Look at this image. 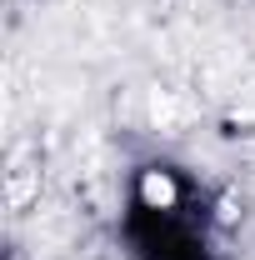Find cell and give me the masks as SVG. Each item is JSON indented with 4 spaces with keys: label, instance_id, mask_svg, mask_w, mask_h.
Returning a JSON list of instances; mask_svg holds the SVG:
<instances>
[{
    "label": "cell",
    "instance_id": "2",
    "mask_svg": "<svg viewBox=\"0 0 255 260\" xmlns=\"http://www.w3.org/2000/svg\"><path fill=\"white\" fill-rule=\"evenodd\" d=\"M35 195H40V155L35 150H10V160H5V205L20 215Z\"/></svg>",
    "mask_w": 255,
    "mask_h": 260
},
{
    "label": "cell",
    "instance_id": "1",
    "mask_svg": "<svg viewBox=\"0 0 255 260\" xmlns=\"http://www.w3.org/2000/svg\"><path fill=\"white\" fill-rule=\"evenodd\" d=\"M130 205L145 215V220H165V215H185V205H190V185L180 180V170L175 165H140L135 175H130Z\"/></svg>",
    "mask_w": 255,
    "mask_h": 260
}]
</instances>
